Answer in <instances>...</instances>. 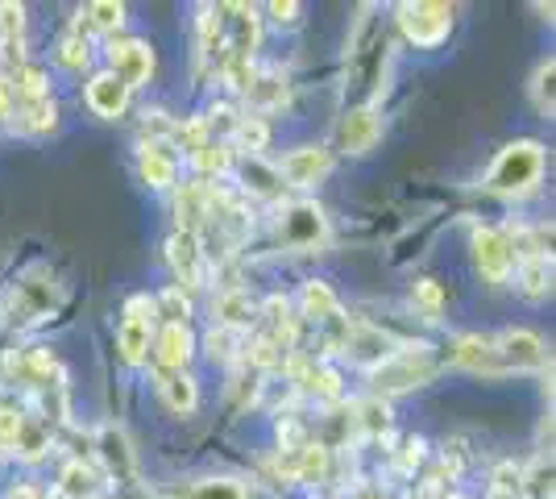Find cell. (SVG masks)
Segmentation results:
<instances>
[{"label": "cell", "mask_w": 556, "mask_h": 499, "mask_svg": "<svg viewBox=\"0 0 556 499\" xmlns=\"http://www.w3.org/2000/svg\"><path fill=\"white\" fill-rule=\"evenodd\" d=\"M544 163H548V154H544V146L535 142V138L507 142L498 150V159L490 163L482 188L494 191V196H507V200H523V196H532L540 188Z\"/></svg>", "instance_id": "1"}, {"label": "cell", "mask_w": 556, "mask_h": 499, "mask_svg": "<svg viewBox=\"0 0 556 499\" xmlns=\"http://www.w3.org/2000/svg\"><path fill=\"white\" fill-rule=\"evenodd\" d=\"M432 375H437V362H432L424 341L399 346L387 362H378L370 371L374 400H378V396H403V391H412V387H424V383H432Z\"/></svg>", "instance_id": "2"}, {"label": "cell", "mask_w": 556, "mask_h": 499, "mask_svg": "<svg viewBox=\"0 0 556 499\" xmlns=\"http://www.w3.org/2000/svg\"><path fill=\"white\" fill-rule=\"evenodd\" d=\"M399 29L407 42L416 47H441L453 29V9L437 0H416V4H399Z\"/></svg>", "instance_id": "3"}, {"label": "cell", "mask_w": 556, "mask_h": 499, "mask_svg": "<svg viewBox=\"0 0 556 499\" xmlns=\"http://www.w3.org/2000/svg\"><path fill=\"white\" fill-rule=\"evenodd\" d=\"M278 238L287 250H316L328 241V216L312 200H295L278 213Z\"/></svg>", "instance_id": "4"}, {"label": "cell", "mask_w": 556, "mask_h": 499, "mask_svg": "<svg viewBox=\"0 0 556 499\" xmlns=\"http://www.w3.org/2000/svg\"><path fill=\"white\" fill-rule=\"evenodd\" d=\"M154 300L150 296H134L125 304V316H121V329H116V350L129 366L146 362L150 354V337H154Z\"/></svg>", "instance_id": "5"}, {"label": "cell", "mask_w": 556, "mask_h": 499, "mask_svg": "<svg viewBox=\"0 0 556 499\" xmlns=\"http://www.w3.org/2000/svg\"><path fill=\"white\" fill-rule=\"evenodd\" d=\"M96 453H100V462H104L113 483H121V487L138 483V453H134V441L121 425L96 428Z\"/></svg>", "instance_id": "6"}, {"label": "cell", "mask_w": 556, "mask_h": 499, "mask_svg": "<svg viewBox=\"0 0 556 499\" xmlns=\"http://www.w3.org/2000/svg\"><path fill=\"white\" fill-rule=\"evenodd\" d=\"M473 262L486 284H507L515 271V241L503 229H473Z\"/></svg>", "instance_id": "7"}, {"label": "cell", "mask_w": 556, "mask_h": 499, "mask_svg": "<svg viewBox=\"0 0 556 499\" xmlns=\"http://www.w3.org/2000/svg\"><path fill=\"white\" fill-rule=\"evenodd\" d=\"M494 354L503 371H544L548 366V346L532 329H503L494 337Z\"/></svg>", "instance_id": "8"}, {"label": "cell", "mask_w": 556, "mask_h": 499, "mask_svg": "<svg viewBox=\"0 0 556 499\" xmlns=\"http://www.w3.org/2000/svg\"><path fill=\"white\" fill-rule=\"evenodd\" d=\"M109 63H113V75L134 92L141 88L150 75H154V50L150 42H141V38H121L109 47Z\"/></svg>", "instance_id": "9"}, {"label": "cell", "mask_w": 556, "mask_h": 499, "mask_svg": "<svg viewBox=\"0 0 556 499\" xmlns=\"http://www.w3.org/2000/svg\"><path fill=\"white\" fill-rule=\"evenodd\" d=\"M328 166H332V154H328L325 146H300V150H291V154L278 163V175H282L291 188H316L328 175Z\"/></svg>", "instance_id": "10"}, {"label": "cell", "mask_w": 556, "mask_h": 499, "mask_svg": "<svg viewBox=\"0 0 556 499\" xmlns=\"http://www.w3.org/2000/svg\"><path fill=\"white\" fill-rule=\"evenodd\" d=\"M166 259L175 266L179 284L175 287H204V250H200V238L179 229L175 238L166 241Z\"/></svg>", "instance_id": "11"}, {"label": "cell", "mask_w": 556, "mask_h": 499, "mask_svg": "<svg viewBox=\"0 0 556 499\" xmlns=\"http://www.w3.org/2000/svg\"><path fill=\"white\" fill-rule=\"evenodd\" d=\"M345 354L353 358V362H362L366 371H374L378 362H387V358L394 354V341L382 329H374V325H349Z\"/></svg>", "instance_id": "12"}, {"label": "cell", "mask_w": 556, "mask_h": 499, "mask_svg": "<svg viewBox=\"0 0 556 499\" xmlns=\"http://www.w3.org/2000/svg\"><path fill=\"white\" fill-rule=\"evenodd\" d=\"M88 109L104 121L125 117V109H129V88H125L113 72L92 75V79H88Z\"/></svg>", "instance_id": "13"}, {"label": "cell", "mask_w": 556, "mask_h": 499, "mask_svg": "<svg viewBox=\"0 0 556 499\" xmlns=\"http://www.w3.org/2000/svg\"><path fill=\"white\" fill-rule=\"evenodd\" d=\"M382 138V117L374 109H349L341 117V146L349 154H370Z\"/></svg>", "instance_id": "14"}, {"label": "cell", "mask_w": 556, "mask_h": 499, "mask_svg": "<svg viewBox=\"0 0 556 499\" xmlns=\"http://www.w3.org/2000/svg\"><path fill=\"white\" fill-rule=\"evenodd\" d=\"M453 362L465 366V371H478V375H498L503 362L494 354V337H482V333H465L453 341Z\"/></svg>", "instance_id": "15"}, {"label": "cell", "mask_w": 556, "mask_h": 499, "mask_svg": "<svg viewBox=\"0 0 556 499\" xmlns=\"http://www.w3.org/2000/svg\"><path fill=\"white\" fill-rule=\"evenodd\" d=\"M212 312L220 316V325H225V329H237V333H245L257 321V316H262L257 300L250 296V291H241V287H229V291H220V296H216V304H212Z\"/></svg>", "instance_id": "16"}, {"label": "cell", "mask_w": 556, "mask_h": 499, "mask_svg": "<svg viewBox=\"0 0 556 499\" xmlns=\"http://www.w3.org/2000/svg\"><path fill=\"white\" fill-rule=\"evenodd\" d=\"M154 350H159V362L166 371H184L191 354H195V337L187 325H163L159 337H154Z\"/></svg>", "instance_id": "17"}, {"label": "cell", "mask_w": 556, "mask_h": 499, "mask_svg": "<svg viewBox=\"0 0 556 499\" xmlns=\"http://www.w3.org/2000/svg\"><path fill=\"white\" fill-rule=\"evenodd\" d=\"M138 175L150 184V188H175V175H179V166H175V159L166 154L159 142H146L141 146V159H138Z\"/></svg>", "instance_id": "18"}, {"label": "cell", "mask_w": 556, "mask_h": 499, "mask_svg": "<svg viewBox=\"0 0 556 499\" xmlns=\"http://www.w3.org/2000/svg\"><path fill=\"white\" fill-rule=\"evenodd\" d=\"M159 391H163V404L170 412H179V416H191L195 408H200V387L195 379L187 375V371H170L163 383H159Z\"/></svg>", "instance_id": "19"}, {"label": "cell", "mask_w": 556, "mask_h": 499, "mask_svg": "<svg viewBox=\"0 0 556 499\" xmlns=\"http://www.w3.org/2000/svg\"><path fill=\"white\" fill-rule=\"evenodd\" d=\"M519 291L528 300H544L553 291V254H528L519 262Z\"/></svg>", "instance_id": "20"}, {"label": "cell", "mask_w": 556, "mask_h": 499, "mask_svg": "<svg viewBox=\"0 0 556 499\" xmlns=\"http://www.w3.org/2000/svg\"><path fill=\"white\" fill-rule=\"evenodd\" d=\"M245 96H250V104H257V109H278L287 100V79L278 72H254L250 84H245Z\"/></svg>", "instance_id": "21"}, {"label": "cell", "mask_w": 556, "mask_h": 499, "mask_svg": "<svg viewBox=\"0 0 556 499\" xmlns=\"http://www.w3.org/2000/svg\"><path fill=\"white\" fill-rule=\"evenodd\" d=\"M22 34L25 9L22 4H0V47H4V59H17V67H22Z\"/></svg>", "instance_id": "22"}, {"label": "cell", "mask_w": 556, "mask_h": 499, "mask_svg": "<svg viewBox=\"0 0 556 499\" xmlns=\"http://www.w3.org/2000/svg\"><path fill=\"white\" fill-rule=\"evenodd\" d=\"M59 491L67 499H96L100 496V478H96L92 466H84V462H67V471L59 478Z\"/></svg>", "instance_id": "23"}, {"label": "cell", "mask_w": 556, "mask_h": 499, "mask_svg": "<svg viewBox=\"0 0 556 499\" xmlns=\"http://www.w3.org/2000/svg\"><path fill=\"white\" fill-rule=\"evenodd\" d=\"M303 312L316 316V321H332V316L341 312L337 291H332L325 279H307V284H303Z\"/></svg>", "instance_id": "24"}, {"label": "cell", "mask_w": 556, "mask_h": 499, "mask_svg": "<svg viewBox=\"0 0 556 499\" xmlns=\"http://www.w3.org/2000/svg\"><path fill=\"white\" fill-rule=\"evenodd\" d=\"M47 450H50V428L38 425V421H29V416H22V428H17L13 453H22L25 462H38Z\"/></svg>", "instance_id": "25"}, {"label": "cell", "mask_w": 556, "mask_h": 499, "mask_svg": "<svg viewBox=\"0 0 556 499\" xmlns=\"http://www.w3.org/2000/svg\"><path fill=\"white\" fill-rule=\"evenodd\" d=\"M79 17H84V25H88V29L113 34V29H121V25H125V4H121V0H96V4H88Z\"/></svg>", "instance_id": "26"}, {"label": "cell", "mask_w": 556, "mask_h": 499, "mask_svg": "<svg viewBox=\"0 0 556 499\" xmlns=\"http://www.w3.org/2000/svg\"><path fill=\"white\" fill-rule=\"evenodd\" d=\"M54 117H59V109H54V100H29L17 109V125H22L25 134H50L54 129Z\"/></svg>", "instance_id": "27"}, {"label": "cell", "mask_w": 556, "mask_h": 499, "mask_svg": "<svg viewBox=\"0 0 556 499\" xmlns=\"http://www.w3.org/2000/svg\"><path fill=\"white\" fill-rule=\"evenodd\" d=\"M553 79H556V59L548 54V59H544V63L535 67V75H532V100H535V109H540L544 117H553V109H556Z\"/></svg>", "instance_id": "28"}, {"label": "cell", "mask_w": 556, "mask_h": 499, "mask_svg": "<svg viewBox=\"0 0 556 499\" xmlns=\"http://www.w3.org/2000/svg\"><path fill=\"white\" fill-rule=\"evenodd\" d=\"M303 391H312V396H320V400H337L341 396V375L325 366V362H316V366H307L300 375Z\"/></svg>", "instance_id": "29"}, {"label": "cell", "mask_w": 556, "mask_h": 499, "mask_svg": "<svg viewBox=\"0 0 556 499\" xmlns=\"http://www.w3.org/2000/svg\"><path fill=\"white\" fill-rule=\"evenodd\" d=\"M13 84H17V100H22V104H29V100H47L50 96L47 72L34 67V63H22L17 75H13Z\"/></svg>", "instance_id": "30"}, {"label": "cell", "mask_w": 556, "mask_h": 499, "mask_svg": "<svg viewBox=\"0 0 556 499\" xmlns=\"http://www.w3.org/2000/svg\"><path fill=\"white\" fill-rule=\"evenodd\" d=\"M412 300H416V309L428 316V321H441L444 304H448V296H444V287L437 284V279H419L416 287H412Z\"/></svg>", "instance_id": "31"}, {"label": "cell", "mask_w": 556, "mask_h": 499, "mask_svg": "<svg viewBox=\"0 0 556 499\" xmlns=\"http://www.w3.org/2000/svg\"><path fill=\"white\" fill-rule=\"evenodd\" d=\"M241 337L245 333H237V329H225V325H216V329L208 333V354H212V362H237L241 358Z\"/></svg>", "instance_id": "32"}, {"label": "cell", "mask_w": 556, "mask_h": 499, "mask_svg": "<svg viewBox=\"0 0 556 499\" xmlns=\"http://www.w3.org/2000/svg\"><path fill=\"white\" fill-rule=\"evenodd\" d=\"M154 312H163L166 325H187L191 321V300L184 296V287H166L163 296L154 300Z\"/></svg>", "instance_id": "33"}, {"label": "cell", "mask_w": 556, "mask_h": 499, "mask_svg": "<svg viewBox=\"0 0 556 499\" xmlns=\"http://www.w3.org/2000/svg\"><path fill=\"white\" fill-rule=\"evenodd\" d=\"M232 138L245 146V150L262 154V150H266V142H270V129H266V121H262V117H241L237 125H232Z\"/></svg>", "instance_id": "34"}, {"label": "cell", "mask_w": 556, "mask_h": 499, "mask_svg": "<svg viewBox=\"0 0 556 499\" xmlns=\"http://www.w3.org/2000/svg\"><path fill=\"white\" fill-rule=\"evenodd\" d=\"M187 499H245V487L237 478H204L187 491Z\"/></svg>", "instance_id": "35"}, {"label": "cell", "mask_w": 556, "mask_h": 499, "mask_svg": "<svg viewBox=\"0 0 556 499\" xmlns=\"http://www.w3.org/2000/svg\"><path fill=\"white\" fill-rule=\"evenodd\" d=\"M191 163L200 166L204 175H225V171L232 166V150L225 142H208L204 150H195V154H191Z\"/></svg>", "instance_id": "36"}, {"label": "cell", "mask_w": 556, "mask_h": 499, "mask_svg": "<svg viewBox=\"0 0 556 499\" xmlns=\"http://www.w3.org/2000/svg\"><path fill=\"white\" fill-rule=\"evenodd\" d=\"M357 425L366 428V433H382V428H391V408L387 400H362L357 404Z\"/></svg>", "instance_id": "37"}, {"label": "cell", "mask_w": 556, "mask_h": 499, "mask_svg": "<svg viewBox=\"0 0 556 499\" xmlns=\"http://www.w3.org/2000/svg\"><path fill=\"white\" fill-rule=\"evenodd\" d=\"M175 138L195 154V150H204V146L212 142V129H208V121L204 117H191V121H184L179 129H175Z\"/></svg>", "instance_id": "38"}, {"label": "cell", "mask_w": 556, "mask_h": 499, "mask_svg": "<svg viewBox=\"0 0 556 499\" xmlns=\"http://www.w3.org/2000/svg\"><path fill=\"white\" fill-rule=\"evenodd\" d=\"M59 63H63V67H84V63H88V42H84V34H67V38L59 42Z\"/></svg>", "instance_id": "39"}, {"label": "cell", "mask_w": 556, "mask_h": 499, "mask_svg": "<svg viewBox=\"0 0 556 499\" xmlns=\"http://www.w3.org/2000/svg\"><path fill=\"white\" fill-rule=\"evenodd\" d=\"M523 491V471L519 466H498L494 471V496H519Z\"/></svg>", "instance_id": "40"}, {"label": "cell", "mask_w": 556, "mask_h": 499, "mask_svg": "<svg viewBox=\"0 0 556 499\" xmlns=\"http://www.w3.org/2000/svg\"><path fill=\"white\" fill-rule=\"evenodd\" d=\"M17 428H22V412L17 408H0V450H13Z\"/></svg>", "instance_id": "41"}, {"label": "cell", "mask_w": 556, "mask_h": 499, "mask_svg": "<svg viewBox=\"0 0 556 499\" xmlns=\"http://www.w3.org/2000/svg\"><path fill=\"white\" fill-rule=\"evenodd\" d=\"M300 4H295V0H275V4H270V17H275L278 25H295L300 22Z\"/></svg>", "instance_id": "42"}, {"label": "cell", "mask_w": 556, "mask_h": 499, "mask_svg": "<svg viewBox=\"0 0 556 499\" xmlns=\"http://www.w3.org/2000/svg\"><path fill=\"white\" fill-rule=\"evenodd\" d=\"M4 109H9V88L0 84V117H4Z\"/></svg>", "instance_id": "43"}, {"label": "cell", "mask_w": 556, "mask_h": 499, "mask_svg": "<svg viewBox=\"0 0 556 499\" xmlns=\"http://www.w3.org/2000/svg\"><path fill=\"white\" fill-rule=\"evenodd\" d=\"M448 499H465V496H448Z\"/></svg>", "instance_id": "44"}]
</instances>
